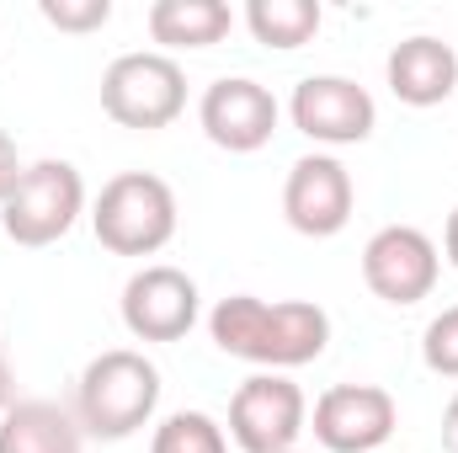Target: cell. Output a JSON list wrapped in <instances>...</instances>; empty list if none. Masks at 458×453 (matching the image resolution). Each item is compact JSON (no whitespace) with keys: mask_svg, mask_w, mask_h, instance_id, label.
I'll list each match as a JSON object with an SVG mask.
<instances>
[{"mask_svg":"<svg viewBox=\"0 0 458 453\" xmlns=\"http://www.w3.org/2000/svg\"><path fill=\"white\" fill-rule=\"evenodd\" d=\"M208 337L225 357L256 363L261 373H288L315 363L331 346V315L310 299H256V294H229L208 315Z\"/></svg>","mask_w":458,"mask_h":453,"instance_id":"obj_1","label":"cell"},{"mask_svg":"<svg viewBox=\"0 0 458 453\" xmlns=\"http://www.w3.org/2000/svg\"><path fill=\"white\" fill-rule=\"evenodd\" d=\"M155 406H160V368L133 346H113L91 357L75 389V422L86 438H102V443H123L139 427H149Z\"/></svg>","mask_w":458,"mask_h":453,"instance_id":"obj_2","label":"cell"},{"mask_svg":"<svg viewBox=\"0 0 458 453\" xmlns=\"http://www.w3.org/2000/svg\"><path fill=\"white\" fill-rule=\"evenodd\" d=\"M91 229L113 256H155L176 240V192L155 171H123L113 176L97 203Z\"/></svg>","mask_w":458,"mask_h":453,"instance_id":"obj_3","label":"cell"},{"mask_svg":"<svg viewBox=\"0 0 458 453\" xmlns=\"http://www.w3.org/2000/svg\"><path fill=\"white\" fill-rule=\"evenodd\" d=\"M81 214H86V182H81V171L70 160H32L21 171L16 192L0 209V229H5V240H16L27 251H43V245L64 240Z\"/></svg>","mask_w":458,"mask_h":453,"instance_id":"obj_4","label":"cell"},{"mask_svg":"<svg viewBox=\"0 0 458 453\" xmlns=\"http://www.w3.org/2000/svg\"><path fill=\"white\" fill-rule=\"evenodd\" d=\"M102 113L117 128L155 133L187 113V75L171 54H123L102 75Z\"/></svg>","mask_w":458,"mask_h":453,"instance_id":"obj_5","label":"cell"},{"mask_svg":"<svg viewBox=\"0 0 458 453\" xmlns=\"http://www.w3.org/2000/svg\"><path fill=\"white\" fill-rule=\"evenodd\" d=\"M310 432V400L288 373H250L229 400V438L240 453H288Z\"/></svg>","mask_w":458,"mask_h":453,"instance_id":"obj_6","label":"cell"},{"mask_svg":"<svg viewBox=\"0 0 458 453\" xmlns=\"http://www.w3.org/2000/svg\"><path fill=\"white\" fill-rule=\"evenodd\" d=\"M437 272H443L437 240L416 225H384L362 245V283L373 288V299H384L394 310L432 299Z\"/></svg>","mask_w":458,"mask_h":453,"instance_id":"obj_7","label":"cell"},{"mask_svg":"<svg viewBox=\"0 0 458 453\" xmlns=\"http://www.w3.org/2000/svg\"><path fill=\"white\" fill-rule=\"evenodd\" d=\"M400 427V406L378 384H331L315 400L310 432L326 453H378Z\"/></svg>","mask_w":458,"mask_h":453,"instance_id":"obj_8","label":"cell"},{"mask_svg":"<svg viewBox=\"0 0 458 453\" xmlns=\"http://www.w3.org/2000/svg\"><path fill=\"white\" fill-rule=\"evenodd\" d=\"M198 310L203 294L182 267L155 261L123 283V326L133 341H182L198 326Z\"/></svg>","mask_w":458,"mask_h":453,"instance_id":"obj_9","label":"cell"},{"mask_svg":"<svg viewBox=\"0 0 458 453\" xmlns=\"http://www.w3.org/2000/svg\"><path fill=\"white\" fill-rule=\"evenodd\" d=\"M352 203H357V187H352V171H346L336 155L315 150V155H299L288 166V182H283V219L310 235V240H331L352 225Z\"/></svg>","mask_w":458,"mask_h":453,"instance_id":"obj_10","label":"cell"},{"mask_svg":"<svg viewBox=\"0 0 458 453\" xmlns=\"http://www.w3.org/2000/svg\"><path fill=\"white\" fill-rule=\"evenodd\" d=\"M288 117H293V128H299L304 139L342 150V144H362V139L373 133L378 107H373L368 86H357V81H346V75H310V81L293 86Z\"/></svg>","mask_w":458,"mask_h":453,"instance_id":"obj_11","label":"cell"},{"mask_svg":"<svg viewBox=\"0 0 458 453\" xmlns=\"http://www.w3.org/2000/svg\"><path fill=\"white\" fill-rule=\"evenodd\" d=\"M198 123H203L208 144H219L229 155H256L277 133V97L250 75H225L203 91Z\"/></svg>","mask_w":458,"mask_h":453,"instance_id":"obj_12","label":"cell"},{"mask_svg":"<svg viewBox=\"0 0 458 453\" xmlns=\"http://www.w3.org/2000/svg\"><path fill=\"white\" fill-rule=\"evenodd\" d=\"M384 75H389L394 102H405V107H443L458 91V54L454 43H443L432 32H416V38L389 48Z\"/></svg>","mask_w":458,"mask_h":453,"instance_id":"obj_13","label":"cell"},{"mask_svg":"<svg viewBox=\"0 0 458 453\" xmlns=\"http://www.w3.org/2000/svg\"><path fill=\"white\" fill-rule=\"evenodd\" d=\"M81 422L54 400H16L0 416V453H81Z\"/></svg>","mask_w":458,"mask_h":453,"instance_id":"obj_14","label":"cell"},{"mask_svg":"<svg viewBox=\"0 0 458 453\" xmlns=\"http://www.w3.org/2000/svg\"><path fill=\"white\" fill-rule=\"evenodd\" d=\"M234 27L225 0H155L149 5V38L165 48H214Z\"/></svg>","mask_w":458,"mask_h":453,"instance_id":"obj_15","label":"cell"},{"mask_svg":"<svg viewBox=\"0 0 458 453\" xmlns=\"http://www.w3.org/2000/svg\"><path fill=\"white\" fill-rule=\"evenodd\" d=\"M320 0H250L245 5V27L261 48H277V54H293L304 48L315 32H320Z\"/></svg>","mask_w":458,"mask_h":453,"instance_id":"obj_16","label":"cell"},{"mask_svg":"<svg viewBox=\"0 0 458 453\" xmlns=\"http://www.w3.org/2000/svg\"><path fill=\"white\" fill-rule=\"evenodd\" d=\"M149 453H229V438L208 411H171L155 427Z\"/></svg>","mask_w":458,"mask_h":453,"instance_id":"obj_17","label":"cell"},{"mask_svg":"<svg viewBox=\"0 0 458 453\" xmlns=\"http://www.w3.org/2000/svg\"><path fill=\"white\" fill-rule=\"evenodd\" d=\"M421 363L437 379H458V304L427 321V331H421Z\"/></svg>","mask_w":458,"mask_h":453,"instance_id":"obj_18","label":"cell"},{"mask_svg":"<svg viewBox=\"0 0 458 453\" xmlns=\"http://www.w3.org/2000/svg\"><path fill=\"white\" fill-rule=\"evenodd\" d=\"M38 11L59 32H97L113 21V0H38Z\"/></svg>","mask_w":458,"mask_h":453,"instance_id":"obj_19","label":"cell"},{"mask_svg":"<svg viewBox=\"0 0 458 453\" xmlns=\"http://www.w3.org/2000/svg\"><path fill=\"white\" fill-rule=\"evenodd\" d=\"M21 171H27V166H21V155H16V139H11V133L0 128V209H5V198L16 192Z\"/></svg>","mask_w":458,"mask_h":453,"instance_id":"obj_20","label":"cell"},{"mask_svg":"<svg viewBox=\"0 0 458 453\" xmlns=\"http://www.w3.org/2000/svg\"><path fill=\"white\" fill-rule=\"evenodd\" d=\"M443 449L458 453V395L448 400V411H443Z\"/></svg>","mask_w":458,"mask_h":453,"instance_id":"obj_21","label":"cell"},{"mask_svg":"<svg viewBox=\"0 0 458 453\" xmlns=\"http://www.w3.org/2000/svg\"><path fill=\"white\" fill-rule=\"evenodd\" d=\"M443 256L458 267V209L448 214V225H443Z\"/></svg>","mask_w":458,"mask_h":453,"instance_id":"obj_22","label":"cell"},{"mask_svg":"<svg viewBox=\"0 0 458 453\" xmlns=\"http://www.w3.org/2000/svg\"><path fill=\"white\" fill-rule=\"evenodd\" d=\"M11 406H16V400H11V363L0 357V416H5Z\"/></svg>","mask_w":458,"mask_h":453,"instance_id":"obj_23","label":"cell"},{"mask_svg":"<svg viewBox=\"0 0 458 453\" xmlns=\"http://www.w3.org/2000/svg\"><path fill=\"white\" fill-rule=\"evenodd\" d=\"M288 453H304V449H288Z\"/></svg>","mask_w":458,"mask_h":453,"instance_id":"obj_24","label":"cell"},{"mask_svg":"<svg viewBox=\"0 0 458 453\" xmlns=\"http://www.w3.org/2000/svg\"><path fill=\"white\" fill-rule=\"evenodd\" d=\"M378 453H389V449H378Z\"/></svg>","mask_w":458,"mask_h":453,"instance_id":"obj_25","label":"cell"}]
</instances>
